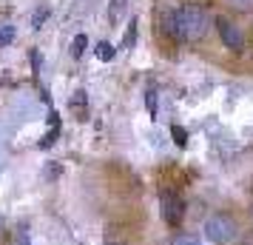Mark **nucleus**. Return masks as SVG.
Here are the masks:
<instances>
[{
    "instance_id": "obj_4",
    "label": "nucleus",
    "mask_w": 253,
    "mask_h": 245,
    "mask_svg": "<svg viewBox=\"0 0 253 245\" xmlns=\"http://www.w3.org/2000/svg\"><path fill=\"white\" fill-rule=\"evenodd\" d=\"M216 29H219L222 43H225L228 49H233V51H242V49H245V37H242V32H239L233 23H230V20L219 17V20H216Z\"/></svg>"
},
{
    "instance_id": "obj_1",
    "label": "nucleus",
    "mask_w": 253,
    "mask_h": 245,
    "mask_svg": "<svg viewBox=\"0 0 253 245\" xmlns=\"http://www.w3.org/2000/svg\"><path fill=\"white\" fill-rule=\"evenodd\" d=\"M176 17V35L179 40H188V43H199L202 37L211 32V17L202 6H182L173 12Z\"/></svg>"
},
{
    "instance_id": "obj_2",
    "label": "nucleus",
    "mask_w": 253,
    "mask_h": 245,
    "mask_svg": "<svg viewBox=\"0 0 253 245\" xmlns=\"http://www.w3.org/2000/svg\"><path fill=\"white\" fill-rule=\"evenodd\" d=\"M202 231H205V240H211L213 245H230L239 237V225L228 214H211L202 225Z\"/></svg>"
},
{
    "instance_id": "obj_7",
    "label": "nucleus",
    "mask_w": 253,
    "mask_h": 245,
    "mask_svg": "<svg viewBox=\"0 0 253 245\" xmlns=\"http://www.w3.org/2000/svg\"><path fill=\"white\" fill-rule=\"evenodd\" d=\"M85 46H88V37H85V35H77L74 40H71V54H74V57H83Z\"/></svg>"
},
{
    "instance_id": "obj_10",
    "label": "nucleus",
    "mask_w": 253,
    "mask_h": 245,
    "mask_svg": "<svg viewBox=\"0 0 253 245\" xmlns=\"http://www.w3.org/2000/svg\"><path fill=\"white\" fill-rule=\"evenodd\" d=\"M171 245H202V243H199V237H194V234H176L171 240Z\"/></svg>"
},
{
    "instance_id": "obj_17",
    "label": "nucleus",
    "mask_w": 253,
    "mask_h": 245,
    "mask_svg": "<svg viewBox=\"0 0 253 245\" xmlns=\"http://www.w3.org/2000/svg\"><path fill=\"white\" fill-rule=\"evenodd\" d=\"M230 3H233L236 9H251L253 6V0H230Z\"/></svg>"
},
{
    "instance_id": "obj_6",
    "label": "nucleus",
    "mask_w": 253,
    "mask_h": 245,
    "mask_svg": "<svg viewBox=\"0 0 253 245\" xmlns=\"http://www.w3.org/2000/svg\"><path fill=\"white\" fill-rule=\"evenodd\" d=\"M14 40V26L12 23H0V49L9 46Z\"/></svg>"
},
{
    "instance_id": "obj_5",
    "label": "nucleus",
    "mask_w": 253,
    "mask_h": 245,
    "mask_svg": "<svg viewBox=\"0 0 253 245\" xmlns=\"http://www.w3.org/2000/svg\"><path fill=\"white\" fill-rule=\"evenodd\" d=\"M126 9H128V0H111V6H108V20H111V26H117L123 20Z\"/></svg>"
},
{
    "instance_id": "obj_14",
    "label": "nucleus",
    "mask_w": 253,
    "mask_h": 245,
    "mask_svg": "<svg viewBox=\"0 0 253 245\" xmlns=\"http://www.w3.org/2000/svg\"><path fill=\"white\" fill-rule=\"evenodd\" d=\"M57 134H60V131H57V126H51V131H48L46 137H43V140H40V148H48V146H51V143L57 140Z\"/></svg>"
},
{
    "instance_id": "obj_11",
    "label": "nucleus",
    "mask_w": 253,
    "mask_h": 245,
    "mask_svg": "<svg viewBox=\"0 0 253 245\" xmlns=\"http://www.w3.org/2000/svg\"><path fill=\"white\" fill-rule=\"evenodd\" d=\"M71 108L77 111V114H85V92H77L74 97H71Z\"/></svg>"
},
{
    "instance_id": "obj_9",
    "label": "nucleus",
    "mask_w": 253,
    "mask_h": 245,
    "mask_svg": "<svg viewBox=\"0 0 253 245\" xmlns=\"http://www.w3.org/2000/svg\"><path fill=\"white\" fill-rule=\"evenodd\" d=\"M97 57L100 60H105V63H108V60H114V46H111V43H97Z\"/></svg>"
},
{
    "instance_id": "obj_16",
    "label": "nucleus",
    "mask_w": 253,
    "mask_h": 245,
    "mask_svg": "<svg viewBox=\"0 0 253 245\" xmlns=\"http://www.w3.org/2000/svg\"><path fill=\"white\" fill-rule=\"evenodd\" d=\"M145 103H148L151 117H157V94H154V92H148V100H145Z\"/></svg>"
},
{
    "instance_id": "obj_8",
    "label": "nucleus",
    "mask_w": 253,
    "mask_h": 245,
    "mask_svg": "<svg viewBox=\"0 0 253 245\" xmlns=\"http://www.w3.org/2000/svg\"><path fill=\"white\" fill-rule=\"evenodd\" d=\"M134 43H137V20H131V26H128L126 37H123V49H134Z\"/></svg>"
},
{
    "instance_id": "obj_3",
    "label": "nucleus",
    "mask_w": 253,
    "mask_h": 245,
    "mask_svg": "<svg viewBox=\"0 0 253 245\" xmlns=\"http://www.w3.org/2000/svg\"><path fill=\"white\" fill-rule=\"evenodd\" d=\"M160 211H162V220H165V225H171V228H179L185 220V202L182 197L176 194V191H171V188H165L160 194Z\"/></svg>"
},
{
    "instance_id": "obj_12",
    "label": "nucleus",
    "mask_w": 253,
    "mask_h": 245,
    "mask_svg": "<svg viewBox=\"0 0 253 245\" xmlns=\"http://www.w3.org/2000/svg\"><path fill=\"white\" fill-rule=\"evenodd\" d=\"M171 137H173L176 146H185V143H188V131L179 129V126H171Z\"/></svg>"
},
{
    "instance_id": "obj_13",
    "label": "nucleus",
    "mask_w": 253,
    "mask_h": 245,
    "mask_svg": "<svg viewBox=\"0 0 253 245\" xmlns=\"http://www.w3.org/2000/svg\"><path fill=\"white\" fill-rule=\"evenodd\" d=\"M48 17V9H37L35 17H32V29H43V23H46Z\"/></svg>"
},
{
    "instance_id": "obj_18",
    "label": "nucleus",
    "mask_w": 253,
    "mask_h": 245,
    "mask_svg": "<svg viewBox=\"0 0 253 245\" xmlns=\"http://www.w3.org/2000/svg\"><path fill=\"white\" fill-rule=\"evenodd\" d=\"M105 245H126V243H120V240H108Z\"/></svg>"
},
{
    "instance_id": "obj_15",
    "label": "nucleus",
    "mask_w": 253,
    "mask_h": 245,
    "mask_svg": "<svg viewBox=\"0 0 253 245\" xmlns=\"http://www.w3.org/2000/svg\"><path fill=\"white\" fill-rule=\"evenodd\" d=\"M12 245H29V234L20 228V231H14V243Z\"/></svg>"
}]
</instances>
